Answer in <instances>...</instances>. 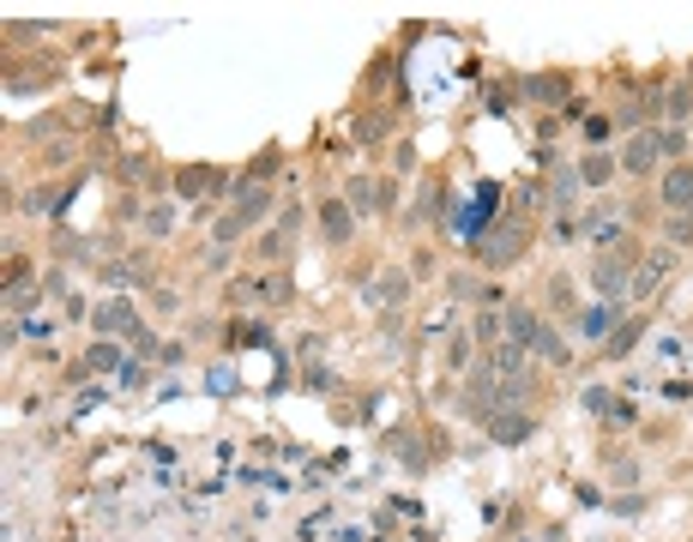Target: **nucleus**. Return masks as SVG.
Here are the masks:
<instances>
[{"instance_id":"b1692460","label":"nucleus","mask_w":693,"mask_h":542,"mask_svg":"<svg viewBox=\"0 0 693 542\" xmlns=\"http://www.w3.org/2000/svg\"><path fill=\"white\" fill-rule=\"evenodd\" d=\"M483 368H488L495 380H507V386H519V380L531 374L536 361H531V349H519V344H507V337H500L495 349H483Z\"/></svg>"},{"instance_id":"37998d69","label":"nucleus","mask_w":693,"mask_h":542,"mask_svg":"<svg viewBox=\"0 0 693 542\" xmlns=\"http://www.w3.org/2000/svg\"><path fill=\"white\" fill-rule=\"evenodd\" d=\"M338 386H344V380L332 374L326 361H308V368H301V392H314V398H332Z\"/></svg>"},{"instance_id":"8fccbe9b","label":"nucleus","mask_w":693,"mask_h":542,"mask_svg":"<svg viewBox=\"0 0 693 542\" xmlns=\"http://www.w3.org/2000/svg\"><path fill=\"white\" fill-rule=\"evenodd\" d=\"M301 223H308V206H301L296 194H284V206H277L272 230H284V235H301Z\"/></svg>"},{"instance_id":"2f4dec72","label":"nucleus","mask_w":693,"mask_h":542,"mask_svg":"<svg viewBox=\"0 0 693 542\" xmlns=\"http://www.w3.org/2000/svg\"><path fill=\"white\" fill-rule=\"evenodd\" d=\"M386 133H393V109H356L350 115V139L356 145H380Z\"/></svg>"},{"instance_id":"7ed1b4c3","label":"nucleus","mask_w":693,"mask_h":542,"mask_svg":"<svg viewBox=\"0 0 693 542\" xmlns=\"http://www.w3.org/2000/svg\"><path fill=\"white\" fill-rule=\"evenodd\" d=\"M223 301H230V308H242V313H253V308H289V301H296V278H289V271H242V278H230V284H223Z\"/></svg>"},{"instance_id":"0eeeda50","label":"nucleus","mask_w":693,"mask_h":542,"mask_svg":"<svg viewBox=\"0 0 693 542\" xmlns=\"http://www.w3.org/2000/svg\"><path fill=\"white\" fill-rule=\"evenodd\" d=\"M519 103L536 109V115H561V109L573 103V73H561V66L519 73Z\"/></svg>"},{"instance_id":"412c9836","label":"nucleus","mask_w":693,"mask_h":542,"mask_svg":"<svg viewBox=\"0 0 693 542\" xmlns=\"http://www.w3.org/2000/svg\"><path fill=\"white\" fill-rule=\"evenodd\" d=\"M500 325H507V344L531 349L536 332H543V308H536V296H512L507 308H500Z\"/></svg>"},{"instance_id":"4468645a","label":"nucleus","mask_w":693,"mask_h":542,"mask_svg":"<svg viewBox=\"0 0 693 542\" xmlns=\"http://www.w3.org/2000/svg\"><path fill=\"white\" fill-rule=\"evenodd\" d=\"M314 223H320V242H326L332 254H344V247L356 242V223H362V218L344 206V194H326V199L314 206Z\"/></svg>"},{"instance_id":"bb28decb","label":"nucleus","mask_w":693,"mask_h":542,"mask_svg":"<svg viewBox=\"0 0 693 542\" xmlns=\"http://www.w3.org/2000/svg\"><path fill=\"white\" fill-rule=\"evenodd\" d=\"M127 356L133 349L115 344V337H91V344H85V368H91V380H115L121 368H127Z\"/></svg>"},{"instance_id":"a19ab883","label":"nucleus","mask_w":693,"mask_h":542,"mask_svg":"<svg viewBox=\"0 0 693 542\" xmlns=\"http://www.w3.org/2000/svg\"><path fill=\"white\" fill-rule=\"evenodd\" d=\"M603 513H615V518H645V513H652V494H645V489H615Z\"/></svg>"},{"instance_id":"6e6552de","label":"nucleus","mask_w":693,"mask_h":542,"mask_svg":"<svg viewBox=\"0 0 693 542\" xmlns=\"http://www.w3.org/2000/svg\"><path fill=\"white\" fill-rule=\"evenodd\" d=\"M615 157H621V181H633V187H652V181L664 175V145H657V127L628 133V139L615 145Z\"/></svg>"},{"instance_id":"0e129e2a","label":"nucleus","mask_w":693,"mask_h":542,"mask_svg":"<svg viewBox=\"0 0 693 542\" xmlns=\"http://www.w3.org/2000/svg\"><path fill=\"white\" fill-rule=\"evenodd\" d=\"M688 542H693V537H688Z\"/></svg>"},{"instance_id":"4be33fe9","label":"nucleus","mask_w":693,"mask_h":542,"mask_svg":"<svg viewBox=\"0 0 693 542\" xmlns=\"http://www.w3.org/2000/svg\"><path fill=\"white\" fill-rule=\"evenodd\" d=\"M289 259H296V235H284V230H260L248 242V266L253 271H289Z\"/></svg>"},{"instance_id":"de8ad7c7","label":"nucleus","mask_w":693,"mask_h":542,"mask_svg":"<svg viewBox=\"0 0 693 542\" xmlns=\"http://www.w3.org/2000/svg\"><path fill=\"white\" fill-rule=\"evenodd\" d=\"M151 313H158V320H182L187 296H182V290H170V284H158V290H151Z\"/></svg>"},{"instance_id":"20e7f679","label":"nucleus","mask_w":693,"mask_h":542,"mask_svg":"<svg viewBox=\"0 0 693 542\" xmlns=\"http://www.w3.org/2000/svg\"><path fill=\"white\" fill-rule=\"evenodd\" d=\"M441 296H446V308H507V284L500 278H483L477 266H446V278H441Z\"/></svg>"},{"instance_id":"7c9ffc66","label":"nucleus","mask_w":693,"mask_h":542,"mask_svg":"<svg viewBox=\"0 0 693 542\" xmlns=\"http://www.w3.org/2000/svg\"><path fill=\"white\" fill-rule=\"evenodd\" d=\"M374 199H380V175H344V206L356 211V218H374Z\"/></svg>"},{"instance_id":"393cba45","label":"nucleus","mask_w":693,"mask_h":542,"mask_svg":"<svg viewBox=\"0 0 693 542\" xmlns=\"http://www.w3.org/2000/svg\"><path fill=\"white\" fill-rule=\"evenodd\" d=\"M374 337L386 361H410V313H374Z\"/></svg>"},{"instance_id":"72a5a7b5","label":"nucleus","mask_w":693,"mask_h":542,"mask_svg":"<svg viewBox=\"0 0 693 542\" xmlns=\"http://www.w3.org/2000/svg\"><path fill=\"white\" fill-rule=\"evenodd\" d=\"M121 259H127V271H133V290H145V296H151V290L163 284V278H158V247L139 242V247H127Z\"/></svg>"},{"instance_id":"dca6fc26","label":"nucleus","mask_w":693,"mask_h":542,"mask_svg":"<svg viewBox=\"0 0 693 542\" xmlns=\"http://www.w3.org/2000/svg\"><path fill=\"white\" fill-rule=\"evenodd\" d=\"M139 308H133L127 296H109V301H97L91 308V337H115V344H127L133 332H139Z\"/></svg>"},{"instance_id":"a18cd8bd","label":"nucleus","mask_w":693,"mask_h":542,"mask_svg":"<svg viewBox=\"0 0 693 542\" xmlns=\"http://www.w3.org/2000/svg\"><path fill=\"white\" fill-rule=\"evenodd\" d=\"M585 151H609V139H615V121H609V109H591V121L585 127Z\"/></svg>"},{"instance_id":"a211bd4d","label":"nucleus","mask_w":693,"mask_h":542,"mask_svg":"<svg viewBox=\"0 0 693 542\" xmlns=\"http://www.w3.org/2000/svg\"><path fill=\"white\" fill-rule=\"evenodd\" d=\"M158 175H163V163L151 151H115V169H109V181H115L121 194H151Z\"/></svg>"},{"instance_id":"39448f33","label":"nucleus","mask_w":693,"mask_h":542,"mask_svg":"<svg viewBox=\"0 0 693 542\" xmlns=\"http://www.w3.org/2000/svg\"><path fill=\"white\" fill-rule=\"evenodd\" d=\"M405 230L410 235H417V230H434V235L453 230V181H446L441 169H429V175H422L417 199L405 206Z\"/></svg>"},{"instance_id":"9b49d317","label":"nucleus","mask_w":693,"mask_h":542,"mask_svg":"<svg viewBox=\"0 0 693 542\" xmlns=\"http://www.w3.org/2000/svg\"><path fill=\"white\" fill-rule=\"evenodd\" d=\"M277 206H284V194H277V187H265V181H242V175H236V194H230V211H236V218L248 223L253 235H260V230H272Z\"/></svg>"},{"instance_id":"ea45409f","label":"nucleus","mask_w":693,"mask_h":542,"mask_svg":"<svg viewBox=\"0 0 693 542\" xmlns=\"http://www.w3.org/2000/svg\"><path fill=\"white\" fill-rule=\"evenodd\" d=\"M579 404H585V416H591V422H609V416H615V404H621V392H615V386H603V380H591V386L579 392Z\"/></svg>"},{"instance_id":"9d476101","label":"nucleus","mask_w":693,"mask_h":542,"mask_svg":"<svg viewBox=\"0 0 693 542\" xmlns=\"http://www.w3.org/2000/svg\"><path fill=\"white\" fill-rule=\"evenodd\" d=\"M628 313H633V301L628 296H609V301H585V308H579V320L573 325H567V337H579V344H609V332H615V325H621V320H628Z\"/></svg>"},{"instance_id":"cd10ccee","label":"nucleus","mask_w":693,"mask_h":542,"mask_svg":"<svg viewBox=\"0 0 693 542\" xmlns=\"http://www.w3.org/2000/svg\"><path fill=\"white\" fill-rule=\"evenodd\" d=\"M175 223H182L175 199H151V206H145V223H139V242H145V247L170 242V235H175Z\"/></svg>"},{"instance_id":"6ab92c4d","label":"nucleus","mask_w":693,"mask_h":542,"mask_svg":"<svg viewBox=\"0 0 693 542\" xmlns=\"http://www.w3.org/2000/svg\"><path fill=\"white\" fill-rule=\"evenodd\" d=\"M645 332H652V313H640V308H633L628 320H621V325L609 332V344L597 349V361H609V368L633 361V356H640V344H645Z\"/></svg>"},{"instance_id":"f257e3e1","label":"nucleus","mask_w":693,"mask_h":542,"mask_svg":"<svg viewBox=\"0 0 693 542\" xmlns=\"http://www.w3.org/2000/svg\"><path fill=\"white\" fill-rule=\"evenodd\" d=\"M536 247V218H519V211H500L488 230L471 235V266L483 278H500V271H519Z\"/></svg>"},{"instance_id":"f3484780","label":"nucleus","mask_w":693,"mask_h":542,"mask_svg":"<svg viewBox=\"0 0 693 542\" xmlns=\"http://www.w3.org/2000/svg\"><path fill=\"white\" fill-rule=\"evenodd\" d=\"M573 169H579V187H585V199L615 194V181H621V157H615V145H609V151H579Z\"/></svg>"},{"instance_id":"5fc2aeb1","label":"nucleus","mask_w":693,"mask_h":542,"mask_svg":"<svg viewBox=\"0 0 693 542\" xmlns=\"http://www.w3.org/2000/svg\"><path fill=\"white\" fill-rule=\"evenodd\" d=\"M42 301H49V290H37V284H25V290H7V308H13V313H37Z\"/></svg>"},{"instance_id":"052dcab7","label":"nucleus","mask_w":693,"mask_h":542,"mask_svg":"<svg viewBox=\"0 0 693 542\" xmlns=\"http://www.w3.org/2000/svg\"><path fill=\"white\" fill-rule=\"evenodd\" d=\"M386 73H393V54H374V66H368L362 85H368V90H380V85H386Z\"/></svg>"},{"instance_id":"aec40b11","label":"nucleus","mask_w":693,"mask_h":542,"mask_svg":"<svg viewBox=\"0 0 693 542\" xmlns=\"http://www.w3.org/2000/svg\"><path fill=\"white\" fill-rule=\"evenodd\" d=\"M536 428H543V416H536V410H500L483 434H488V446L519 452V446H531V440H536Z\"/></svg>"},{"instance_id":"e433bc0d","label":"nucleus","mask_w":693,"mask_h":542,"mask_svg":"<svg viewBox=\"0 0 693 542\" xmlns=\"http://www.w3.org/2000/svg\"><path fill=\"white\" fill-rule=\"evenodd\" d=\"M465 332L477 337V349H495L500 337H507V325H500V308H477L471 320H465Z\"/></svg>"},{"instance_id":"6e6d98bb","label":"nucleus","mask_w":693,"mask_h":542,"mask_svg":"<svg viewBox=\"0 0 693 542\" xmlns=\"http://www.w3.org/2000/svg\"><path fill=\"white\" fill-rule=\"evenodd\" d=\"M573 501L585 506V513H591V506L603 513V506H609V489H603V482H591V477H579V482H573Z\"/></svg>"},{"instance_id":"4d7b16f0","label":"nucleus","mask_w":693,"mask_h":542,"mask_svg":"<svg viewBox=\"0 0 693 542\" xmlns=\"http://www.w3.org/2000/svg\"><path fill=\"white\" fill-rule=\"evenodd\" d=\"M66 163H79V145H73V139H54L49 151H42V169L54 175V169H66Z\"/></svg>"},{"instance_id":"58836bf2","label":"nucleus","mask_w":693,"mask_h":542,"mask_svg":"<svg viewBox=\"0 0 693 542\" xmlns=\"http://www.w3.org/2000/svg\"><path fill=\"white\" fill-rule=\"evenodd\" d=\"M145 206H151L145 194H115V199H109V223H115V230H139Z\"/></svg>"},{"instance_id":"2eb2a0df","label":"nucleus","mask_w":693,"mask_h":542,"mask_svg":"<svg viewBox=\"0 0 693 542\" xmlns=\"http://www.w3.org/2000/svg\"><path fill=\"white\" fill-rule=\"evenodd\" d=\"M652 199L664 218H676V211H693V157L688 163H669L664 175L652 181Z\"/></svg>"},{"instance_id":"49530a36","label":"nucleus","mask_w":693,"mask_h":542,"mask_svg":"<svg viewBox=\"0 0 693 542\" xmlns=\"http://www.w3.org/2000/svg\"><path fill=\"white\" fill-rule=\"evenodd\" d=\"M410 278H446V266H441V247H429V242H422V247H410Z\"/></svg>"},{"instance_id":"1a4fd4ad","label":"nucleus","mask_w":693,"mask_h":542,"mask_svg":"<svg viewBox=\"0 0 693 542\" xmlns=\"http://www.w3.org/2000/svg\"><path fill=\"white\" fill-rule=\"evenodd\" d=\"M410 296H417V278H410L398 259H386V266L374 271V284L362 290V301L374 313H410Z\"/></svg>"},{"instance_id":"f8f14e48","label":"nucleus","mask_w":693,"mask_h":542,"mask_svg":"<svg viewBox=\"0 0 693 542\" xmlns=\"http://www.w3.org/2000/svg\"><path fill=\"white\" fill-rule=\"evenodd\" d=\"M676 271H681V254H676V247H664V242L645 247L640 271H633V284H628V301H657V296H664V284L676 278Z\"/></svg>"},{"instance_id":"4c0bfd02","label":"nucleus","mask_w":693,"mask_h":542,"mask_svg":"<svg viewBox=\"0 0 693 542\" xmlns=\"http://www.w3.org/2000/svg\"><path fill=\"white\" fill-rule=\"evenodd\" d=\"M657 242L676 247V254H693V211H676V218H657Z\"/></svg>"},{"instance_id":"13d9d810","label":"nucleus","mask_w":693,"mask_h":542,"mask_svg":"<svg viewBox=\"0 0 693 542\" xmlns=\"http://www.w3.org/2000/svg\"><path fill=\"white\" fill-rule=\"evenodd\" d=\"M296 361L308 368V361H326V332H301L296 337Z\"/></svg>"},{"instance_id":"79ce46f5","label":"nucleus","mask_w":693,"mask_h":542,"mask_svg":"<svg viewBox=\"0 0 693 542\" xmlns=\"http://www.w3.org/2000/svg\"><path fill=\"white\" fill-rule=\"evenodd\" d=\"M54 133H66V109H54V115H30L25 127H18V139L42 145V139H54Z\"/></svg>"},{"instance_id":"bf43d9fd","label":"nucleus","mask_w":693,"mask_h":542,"mask_svg":"<svg viewBox=\"0 0 693 542\" xmlns=\"http://www.w3.org/2000/svg\"><path fill=\"white\" fill-rule=\"evenodd\" d=\"M182 361H187V337H163V349H158L151 368H182Z\"/></svg>"},{"instance_id":"5701e85b","label":"nucleus","mask_w":693,"mask_h":542,"mask_svg":"<svg viewBox=\"0 0 693 542\" xmlns=\"http://www.w3.org/2000/svg\"><path fill=\"white\" fill-rule=\"evenodd\" d=\"M477 361H483V349H477V337L465 332V325H453V332L441 337V374L446 380H465L477 368Z\"/></svg>"},{"instance_id":"603ef678","label":"nucleus","mask_w":693,"mask_h":542,"mask_svg":"<svg viewBox=\"0 0 693 542\" xmlns=\"http://www.w3.org/2000/svg\"><path fill=\"white\" fill-rule=\"evenodd\" d=\"M512 103H519V78H512V85H488L483 90V109H488V115H512Z\"/></svg>"},{"instance_id":"473e14b6","label":"nucleus","mask_w":693,"mask_h":542,"mask_svg":"<svg viewBox=\"0 0 693 542\" xmlns=\"http://www.w3.org/2000/svg\"><path fill=\"white\" fill-rule=\"evenodd\" d=\"M284 163H289V157H284V145H265V151H253L248 163L236 169V175H242V181H265V187H272V181L284 175Z\"/></svg>"},{"instance_id":"c9c22d12","label":"nucleus","mask_w":693,"mask_h":542,"mask_svg":"<svg viewBox=\"0 0 693 542\" xmlns=\"http://www.w3.org/2000/svg\"><path fill=\"white\" fill-rule=\"evenodd\" d=\"M206 242H218V247H242V242H253V230L236 218V211H218V218L206 223Z\"/></svg>"},{"instance_id":"f03ea898","label":"nucleus","mask_w":693,"mask_h":542,"mask_svg":"<svg viewBox=\"0 0 693 542\" xmlns=\"http://www.w3.org/2000/svg\"><path fill=\"white\" fill-rule=\"evenodd\" d=\"M446 452H453V446H446L441 428H417V422L386 428V458H393V465H405V477H410V482L429 477V470L441 465Z\"/></svg>"},{"instance_id":"f704fd0d","label":"nucleus","mask_w":693,"mask_h":542,"mask_svg":"<svg viewBox=\"0 0 693 542\" xmlns=\"http://www.w3.org/2000/svg\"><path fill=\"white\" fill-rule=\"evenodd\" d=\"M194 266H199V278H223V284H230V278H236V247L206 242V247L194 254Z\"/></svg>"},{"instance_id":"c03bdc74","label":"nucleus","mask_w":693,"mask_h":542,"mask_svg":"<svg viewBox=\"0 0 693 542\" xmlns=\"http://www.w3.org/2000/svg\"><path fill=\"white\" fill-rule=\"evenodd\" d=\"M657 145H664V169H669V163H688L693 133H688V127H657Z\"/></svg>"},{"instance_id":"680f3d73","label":"nucleus","mask_w":693,"mask_h":542,"mask_svg":"<svg viewBox=\"0 0 693 542\" xmlns=\"http://www.w3.org/2000/svg\"><path fill=\"white\" fill-rule=\"evenodd\" d=\"M633 422H640V404L621 398V404H615V416H609V428H633Z\"/></svg>"},{"instance_id":"09e8293b","label":"nucleus","mask_w":693,"mask_h":542,"mask_svg":"<svg viewBox=\"0 0 693 542\" xmlns=\"http://www.w3.org/2000/svg\"><path fill=\"white\" fill-rule=\"evenodd\" d=\"M398 199H405V187H398V175H380V199H374V218L393 223L398 218Z\"/></svg>"},{"instance_id":"3c124183","label":"nucleus","mask_w":693,"mask_h":542,"mask_svg":"<svg viewBox=\"0 0 693 542\" xmlns=\"http://www.w3.org/2000/svg\"><path fill=\"white\" fill-rule=\"evenodd\" d=\"M145 386H151V361L127 356V368L115 374V392H145Z\"/></svg>"},{"instance_id":"ddd939ff","label":"nucleus","mask_w":693,"mask_h":542,"mask_svg":"<svg viewBox=\"0 0 693 542\" xmlns=\"http://www.w3.org/2000/svg\"><path fill=\"white\" fill-rule=\"evenodd\" d=\"M531 361L536 368H549V374H573L579 349H573V337H567V325L543 320V332H536V344H531Z\"/></svg>"},{"instance_id":"e2e57ef3","label":"nucleus","mask_w":693,"mask_h":542,"mask_svg":"<svg viewBox=\"0 0 693 542\" xmlns=\"http://www.w3.org/2000/svg\"><path fill=\"white\" fill-rule=\"evenodd\" d=\"M7 37H13V42H37V37H49V25H7Z\"/></svg>"},{"instance_id":"a878e982","label":"nucleus","mask_w":693,"mask_h":542,"mask_svg":"<svg viewBox=\"0 0 693 542\" xmlns=\"http://www.w3.org/2000/svg\"><path fill=\"white\" fill-rule=\"evenodd\" d=\"M49 254L61 259V266H85V271H97L103 259L91 254V242H85L79 230H66V223H54V235H49Z\"/></svg>"},{"instance_id":"864d4df0","label":"nucleus","mask_w":693,"mask_h":542,"mask_svg":"<svg viewBox=\"0 0 693 542\" xmlns=\"http://www.w3.org/2000/svg\"><path fill=\"white\" fill-rule=\"evenodd\" d=\"M7 254H13V259H7V290H25L30 271H37V259H30L25 247H7Z\"/></svg>"},{"instance_id":"423d86ee","label":"nucleus","mask_w":693,"mask_h":542,"mask_svg":"<svg viewBox=\"0 0 693 542\" xmlns=\"http://www.w3.org/2000/svg\"><path fill=\"white\" fill-rule=\"evenodd\" d=\"M536 308H543V320L573 325L579 308H585V284H579V271H567V266L543 271V284H536Z\"/></svg>"},{"instance_id":"c85d7f7f","label":"nucleus","mask_w":693,"mask_h":542,"mask_svg":"<svg viewBox=\"0 0 693 542\" xmlns=\"http://www.w3.org/2000/svg\"><path fill=\"white\" fill-rule=\"evenodd\" d=\"M603 465H609V482H615V489H645V458H640V452L615 446V452H603Z\"/></svg>"},{"instance_id":"c756f323","label":"nucleus","mask_w":693,"mask_h":542,"mask_svg":"<svg viewBox=\"0 0 693 542\" xmlns=\"http://www.w3.org/2000/svg\"><path fill=\"white\" fill-rule=\"evenodd\" d=\"M664 127H693V85L669 78L664 85Z\"/></svg>"}]
</instances>
